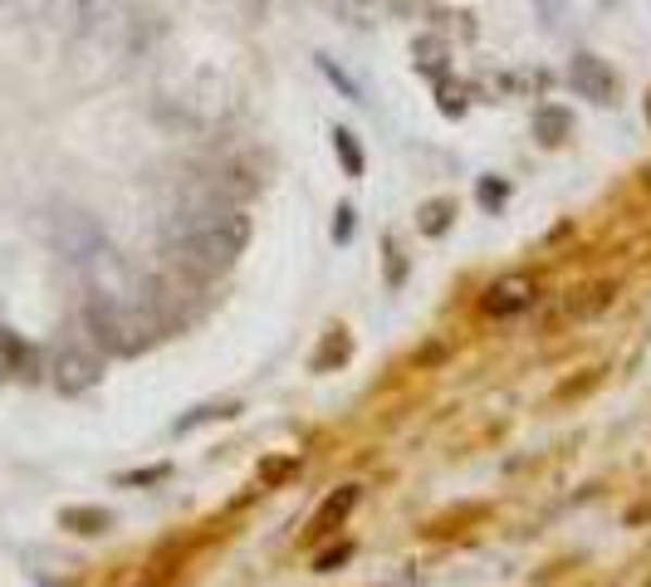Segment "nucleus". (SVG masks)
<instances>
[{
  "mask_svg": "<svg viewBox=\"0 0 651 587\" xmlns=\"http://www.w3.org/2000/svg\"><path fill=\"white\" fill-rule=\"evenodd\" d=\"M250 215L221 182H187L158 221V250L187 279H216L246 254Z\"/></svg>",
  "mask_w": 651,
  "mask_h": 587,
  "instance_id": "obj_1",
  "label": "nucleus"
},
{
  "mask_svg": "<svg viewBox=\"0 0 651 587\" xmlns=\"http://www.w3.org/2000/svg\"><path fill=\"white\" fill-rule=\"evenodd\" d=\"M99 377H103L99 352L79 348V342H60V348L50 352V382L60 391H89Z\"/></svg>",
  "mask_w": 651,
  "mask_h": 587,
  "instance_id": "obj_2",
  "label": "nucleus"
},
{
  "mask_svg": "<svg viewBox=\"0 0 651 587\" xmlns=\"http://www.w3.org/2000/svg\"><path fill=\"white\" fill-rule=\"evenodd\" d=\"M534 299H539V284H534L529 274H504V279H494L490 289H485L480 309L490 313V319H514V313H524Z\"/></svg>",
  "mask_w": 651,
  "mask_h": 587,
  "instance_id": "obj_3",
  "label": "nucleus"
},
{
  "mask_svg": "<svg viewBox=\"0 0 651 587\" xmlns=\"http://www.w3.org/2000/svg\"><path fill=\"white\" fill-rule=\"evenodd\" d=\"M568 84L578 88V98H588V103H612V98H617V74H612L598 54H573Z\"/></svg>",
  "mask_w": 651,
  "mask_h": 587,
  "instance_id": "obj_4",
  "label": "nucleus"
},
{
  "mask_svg": "<svg viewBox=\"0 0 651 587\" xmlns=\"http://www.w3.org/2000/svg\"><path fill=\"white\" fill-rule=\"evenodd\" d=\"M35 372H40V352H35L15 328L0 323V377L21 382V377H35Z\"/></svg>",
  "mask_w": 651,
  "mask_h": 587,
  "instance_id": "obj_5",
  "label": "nucleus"
},
{
  "mask_svg": "<svg viewBox=\"0 0 651 587\" xmlns=\"http://www.w3.org/2000/svg\"><path fill=\"white\" fill-rule=\"evenodd\" d=\"M353 504H358V485H343L338 495H328V499H324V509H318V514L309 519V538L334 534V528L348 519V509H353Z\"/></svg>",
  "mask_w": 651,
  "mask_h": 587,
  "instance_id": "obj_6",
  "label": "nucleus"
},
{
  "mask_svg": "<svg viewBox=\"0 0 651 587\" xmlns=\"http://www.w3.org/2000/svg\"><path fill=\"white\" fill-rule=\"evenodd\" d=\"M568 133H573V117L563 113L559 103H543V108H534V137H543V142H549V147H559Z\"/></svg>",
  "mask_w": 651,
  "mask_h": 587,
  "instance_id": "obj_7",
  "label": "nucleus"
},
{
  "mask_svg": "<svg viewBox=\"0 0 651 587\" xmlns=\"http://www.w3.org/2000/svg\"><path fill=\"white\" fill-rule=\"evenodd\" d=\"M60 524L74 528V534H103V528L113 524V514H109V509H84V504H74V509H64V514H60Z\"/></svg>",
  "mask_w": 651,
  "mask_h": 587,
  "instance_id": "obj_8",
  "label": "nucleus"
},
{
  "mask_svg": "<svg viewBox=\"0 0 651 587\" xmlns=\"http://www.w3.org/2000/svg\"><path fill=\"white\" fill-rule=\"evenodd\" d=\"M226 416H236V401H211V407H197L191 416H181L172 430H177V436H187V430L206 426V421H226Z\"/></svg>",
  "mask_w": 651,
  "mask_h": 587,
  "instance_id": "obj_9",
  "label": "nucleus"
},
{
  "mask_svg": "<svg viewBox=\"0 0 651 587\" xmlns=\"http://www.w3.org/2000/svg\"><path fill=\"white\" fill-rule=\"evenodd\" d=\"M334 152L343 157L348 176H363V147H358V137L348 133V127H334Z\"/></svg>",
  "mask_w": 651,
  "mask_h": 587,
  "instance_id": "obj_10",
  "label": "nucleus"
},
{
  "mask_svg": "<svg viewBox=\"0 0 651 587\" xmlns=\"http://www.w3.org/2000/svg\"><path fill=\"white\" fill-rule=\"evenodd\" d=\"M451 215H455L451 201H426L422 205V235H441L446 225H451Z\"/></svg>",
  "mask_w": 651,
  "mask_h": 587,
  "instance_id": "obj_11",
  "label": "nucleus"
},
{
  "mask_svg": "<svg viewBox=\"0 0 651 587\" xmlns=\"http://www.w3.org/2000/svg\"><path fill=\"white\" fill-rule=\"evenodd\" d=\"M318 68H324V74H328V84H338V88H343L348 98H353V103H363V88H358L353 78H348L343 68H338V64H334V59H328V54H318Z\"/></svg>",
  "mask_w": 651,
  "mask_h": 587,
  "instance_id": "obj_12",
  "label": "nucleus"
},
{
  "mask_svg": "<svg viewBox=\"0 0 651 587\" xmlns=\"http://www.w3.org/2000/svg\"><path fill=\"white\" fill-rule=\"evenodd\" d=\"M504 196H510V186H504V182H480V201L485 205H500Z\"/></svg>",
  "mask_w": 651,
  "mask_h": 587,
  "instance_id": "obj_13",
  "label": "nucleus"
},
{
  "mask_svg": "<svg viewBox=\"0 0 651 587\" xmlns=\"http://www.w3.org/2000/svg\"><path fill=\"white\" fill-rule=\"evenodd\" d=\"M334 240H353V211H338V221H334Z\"/></svg>",
  "mask_w": 651,
  "mask_h": 587,
  "instance_id": "obj_14",
  "label": "nucleus"
},
{
  "mask_svg": "<svg viewBox=\"0 0 651 587\" xmlns=\"http://www.w3.org/2000/svg\"><path fill=\"white\" fill-rule=\"evenodd\" d=\"M167 470H138V475H123V485H148V479H162Z\"/></svg>",
  "mask_w": 651,
  "mask_h": 587,
  "instance_id": "obj_15",
  "label": "nucleus"
},
{
  "mask_svg": "<svg viewBox=\"0 0 651 587\" xmlns=\"http://www.w3.org/2000/svg\"><path fill=\"white\" fill-rule=\"evenodd\" d=\"M295 470V460H270L265 465V479H279V475H289Z\"/></svg>",
  "mask_w": 651,
  "mask_h": 587,
  "instance_id": "obj_16",
  "label": "nucleus"
}]
</instances>
